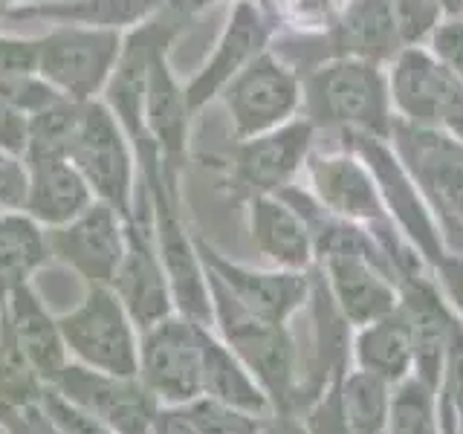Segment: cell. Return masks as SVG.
Wrapping results in <instances>:
<instances>
[{"label": "cell", "instance_id": "1", "mask_svg": "<svg viewBox=\"0 0 463 434\" xmlns=\"http://www.w3.org/2000/svg\"><path fill=\"white\" fill-rule=\"evenodd\" d=\"M206 275L212 293V322L221 327V339L267 391L272 409L289 414L298 394V354L293 336L284 325H272L252 316L209 269Z\"/></svg>", "mask_w": 463, "mask_h": 434}, {"label": "cell", "instance_id": "2", "mask_svg": "<svg viewBox=\"0 0 463 434\" xmlns=\"http://www.w3.org/2000/svg\"><path fill=\"white\" fill-rule=\"evenodd\" d=\"M70 362L116 376H137L139 327L110 287H87L72 310L58 316Z\"/></svg>", "mask_w": 463, "mask_h": 434}, {"label": "cell", "instance_id": "3", "mask_svg": "<svg viewBox=\"0 0 463 434\" xmlns=\"http://www.w3.org/2000/svg\"><path fill=\"white\" fill-rule=\"evenodd\" d=\"M203 325L180 313L139 330L137 376L159 405H185L203 394Z\"/></svg>", "mask_w": 463, "mask_h": 434}, {"label": "cell", "instance_id": "4", "mask_svg": "<svg viewBox=\"0 0 463 434\" xmlns=\"http://www.w3.org/2000/svg\"><path fill=\"white\" fill-rule=\"evenodd\" d=\"M70 405L105 426L110 434H151L159 402L139 382V376H116L67 362L50 385Z\"/></svg>", "mask_w": 463, "mask_h": 434}, {"label": "cell", "instance_id": "5", "mask_svg": "<svg viewBox=\"0 0 463 434\" xmlns=\"http://www.w3.org/2000/svg\"><path fill=\"white\" fill-rule=\"evenodd\" d=\"M391 96L411 122L463 145V81L423 50H405L391 76Z\"/></svg>", "mask_w": 463, "mask_h": 434}, {"label": "cell", "instance_id": "6", "mask_svg": "<svg viewBox=\"0 0 463 434\" xmlns=\"http://www.w3.org/2000/svg\"><path fill=\"white\" fill-rule=\"evenodd\" d=\"M310 101L330 122L365 134H385L388 127V87L373 61L342 58L322 67L310 79Z\"/></svg>", "mask_w": 463, "mask_h": 434}, {"label": "cell", "instance_id": "7", "mask_svg": "<svg viewBox=\"0 0 463 434\" xmlns=\"http://www.w3.org/2000/svg\"><path fill=\"white\" fill-rule=\"evenodd\" d=\"M50 255L67 264L87 287H110L128 246V226L108 203L87 206L76 221L47 231Z\"/></svg>", "mask_w": 463, "mask_h": 434}, {"label": "cell", "instance_id": "8", "mask_svg": "<svg viewBox=\"0 0 463 434\" xmlns=\"http://www.w3.org/2000/svg\"><path fill=\"white\" fill-rule=\"evenodd\" d=\"M110 289L125 304L128 316L134 318L139 330L156 325L174 310L168 275L163 269V260L156 252V241L151 226H128V246L119 272L110 284Z\"/></svg>", "mask_w": 463, "mask_h": 434}, {"label": "cell", "instance_id": "9", "mask_svg": "<svg viewBox=\"0 0 463 434\" xmlns=\"http://www.w3.org/2000/svg\"><path fill=\"white\" fill-rule=\"evenodd\" d=\"M206 269L235 296L252 316L272 325H284L293 316L304 298H307V278L296 272H252L238 264H229L217 252L197 246Z\"/></svg>", "mask_w": 463, "mask_h": 434}, {"label": "cell", "instance_id": "10", "mask_svg": "<svg viewBox=\"0 0 463 434\" xmlns=\"http://www.w3.org/2000/svg\"><path fill=\"white\" fill-rule=\"evenodd\" d=\"M0 316H4L12 339L29 362V368L35 371L43 385H52L70 362L61 327H58V316L43 307V301L29 284L14 289L9 301L0 307Z\"/></svg>", "mask_w": 463, "mask_h": 434}, {"label": "cell", "instance_id": "11", "mask_svg": "<svg viewBox=\"0 0 463 434\" xmlns=\"http://www.w3.org/2000/svg\"><path fill=\"white\" fill-rule=\"evenodd\" d=\"M325 258L333 301L342 310L345 322L371 325L376 318L394 313V287L385 278L391 267L383 258L365 252H330Z\"/></svg>", "mask_w": 463, "mask_h": 434}, {"label": "cell", "instance_id": "12", "mask_svg": "<svg viewBox=\"0 0 463 434\" xmlns=\"http://www.w3.org/2000/svg\"><path fill=\"white\" fill-rule=\"evenodd\" d=\"M296 105V76L272 58H260L250 70H243L229 93V108L241 134H260V130L284 122Z\"/></svg>", "mask_w": 463, "mask_h": 434}, {"label": "cell", "instance_id": "13", "mask_svg": "<svg viewBox=\"0 0 463 434\" xmlns=\"http://www.w3.org/2000/svg\"><path fill=\"white\" fill-rule=\"evenodd\" d=\"M76 165L87 185L113 206L119 214H128V163L122 142L116 137L113 122L101 110H90L79 122L76 139L70 145Z\"/></svg>", "mask_w": 463, "mask_h": 434}, {"label": "cell", "instance_id": "14", "mask_svg": "<svg viewBox=\"0 0 463 434\" xmlns=\"http://www.w3.org/2000/svg\"><path fill=\"white\" fill-rule=\"evenodd\" d=\"M402 313L409 318L411 342H414V365L417 376L426 385L438 388L440 368L449 351V333H452V318L440 304L438 293L420 275L402 278Z\"/></svg>", "mask_w": 463, "mask_h": 434}, {"label": "cell", "instance_id": "15", "mask_svg": "<svg viewBox=\"0 0 463 434\" xmlns=\"http://www.w3.org/2000/svg\"><path fill=\"white\" fill-rule=\"evenodd\" d=\"M93 206L90 185L76 168H70L61 159H35L33 180L26 188V212L35 223L64 226Z\"/></svg>", "mask_w": 463, "mask_h": 434}, {"label": "cell", "instance_id": "16", "mask_svg": "<svg viewBox=\"0 0 463 434\" xmlns=\"http://www.w3.org/2000/svg\"><path fill=\"white\" fill-rule=\"evenodd\" d=\"M203 394L212 400H221L226 405H235L258 417L272 414V402L267 391L258 385L250 368L232 354V347L217 339L209 327H203Z\"/></svg>", "mask_w": 463, "mask_h": 434}, {"label": "cell", "instance_id": "17", "mask_svg": "<svg viewBox=\"0 0 463 434\" xmlns=\"http://www.w3.org/2000/svg\"><path fill=\"white\" fill-rule=\"evenodd\" d=\"M313 185L330 212L351 221H380L383 203L371 174L354 156H322L313 163Z\"/></svg>", "mask_w": 463, "mask_h": 434}, {"label": "cell", "instance_id": "18", "mask_svg": "<svg viewBox=\"0 0 463 434\" xmlns=\"http://www.w3.org/2000/svg\"><path fill=\"white\" fill-rule=\"evenodd\" d=\"M252 241L272 264L284 269H304L313 258V231L301 212L275 197L252 203Z\"/></svg>", "mask_w": 463, "mask_h": 434}, {"label": "cell", "instance_id": "19", "mask_svg": "<svg viewBox=\"0 0 463 434\" xmlns=\"http://www.w3.org/2000/svg\"><path fill=\"white\" fill-rule=\"evenodd\" d=\"M310 145V125H287L279 134L260 137L241 151V177L246 185L267 188L284 185L301 165L304 151Z\"/></svg>", "mask_w": 463, "mask_h": 434}, {"label": "cell", "instance_id": "20", "mask_svg": "<svg viewBox=\"0 0 463 434\" xmlns=\"http://www.w3.org/2000/svg\"><path fill=\"white\" fill-rule=\"evenodd\" d=\"M113 38L67 33L43 43V72L76 93L90 90L113 58Z\"/></svg>", "mask_w": 463, "mask_h": 434}, {"label": "cell", "instance_id": "21", "mask_svg": "<svg viewBox=\"0 0 463 434\" xmlns=\"http://www.w3.org/2000/svg\"><path fill=\"white\" fill-rule=\"evenodd\" d=\"M50 258L47 231L29 214H0V307Z\"/></svg>", "mask_w": 463, "mask_h": 434}, {"label": "cell", "instance_id": "22", "mask_svg": "<svg viewBox=\"0 0 463 434\" xmlns=\"http://www.w3.org/2000/svg\"><path fill=\"white\" fill-rule=\"evenodd\" d=\"M402 41L394 0H356V4L345 12L339 24V43L347 50L351 58L362 61H383L391 58Z\"/></svg>", "mask_w": 463, "mask_h": 434}, {"label": "cell", "instance_id": "23", "mask_svg": "<svg viewBox=\"0 0 463 434\" xmlns=\"http://www.w3.org/2000/svg\"><path fill=\"white\" fill-rule=\"evenodd\" d=\"M356 359L362 371L385 382H400L414 365V342L405 313L394 310L362 330L356 339Z\"/></svg>", "mask_w": 463, "mask_h": 434}, {"label": "cell", "instance_id": "24", "mask_svg": "<svg viewBox=\"0 0 463 434\" xmlns=\"http://www.w3.org/2000/svg\"><path fill=\"white\" fill-rule=\"evenodd\" d=\"M260 43H264V24H260V18L250 4H241L235 9V18H232L221 47H217L212 58V64L192 84V90H188V101H192V105L206 101L229 76H238L241 67L258 52Z\"/></svg>", "mask_w": 463, "mask_h": 434}, {"label": "cell", "instance_id": "25", "mask_svg": "<svg viewBox=\"0 0 463 434\" xmlns=\"http://www.w3.org/2000/svg\"><path fill=\"white\" fill-rule=\"evenodd\" d=\"M342 414L351 434H385L388 429V382L368 371L354 373L342 388Z\"/></svg>", "mask_w": 463, "mask_h": 434}, {"label": "cell", "instance_id": "26", "mask_svg": "<svg viewBox=\"0 0 463 434\" xmlns=\"http://www.w3.org/2000/svg\"><path fill=\"white\" fill-rule=\"evenodd\" d=\"M414 148H420V177L438 197L440 209L463 221V163L449 154L438 137H420Z\"/></svg>", "mask_w": 463, "mask_h": 434}, {"label": "cell", "instance_id": "27", "mask_svg": "<svg viewBox=\"0 0 463 434\" xmlns=\"http://www.w3.org/2000/svg\"><path fill=\"white\" fill-rule=\"evenodd\" d=\"M388 434H438L434 420V388L423 380L405 382L388 409Z\"/></svg>", "mask_w": 463, "mask_h": 434}, {"label": "cell", "instance_id": "28", "mask_svg": "<svg viewBox=\"0 0 463 434\" xmlns=\"http://www.w3.org/2000/svg\"><path fill=\"white\" fill-rule=\"evenodd\" d=\"M183 409L188 411L200 434H264L267 426V417L250 414L243 409H235V405L212 400L206 394L185 402Z\"/></svg>", "mask_w": 463, "mask_h": 434}, {"label": "cell", "instance_id": "29", "mask_svg": "<svg viewBox=\"0 0 463 434\" xmlns=\"http://www.w3.org/2000/svg\"><path fill=\"white\" fill-rule=\"evenodd\" d=\"M151 81H148V93H151V122L159 130V137L168 142V148H177L180 137H183V101L177 87L171 84L165 76V67L154 61L151 64Z\"/></svg>", "mask_w": 463, "mask_h": 434}, {"label": "cell", "instance_id": "30", "mask_svg": "<svg viewBox=\"0 0 463 434\" xmlns=\"http://www.w3.org/2000/svg\"><path fill=\"white\" fill-rule=\"evenodd\" d=\"M79 119L67 110H47L33 125V154L35 159H55L61 151H70L76 139Z\"/></svg>", "mask_w": 463, "mask_h": 434}, {"label": "cell", "instance_id": "31", "mask_svg": "<svg viewBox=\"0 0 463 434\" xmlns=\"http://www.w3.org/2000/svg\"><path fill=\"white\" fill-rule=\"evenodd\" d=\"M446 409L458 414V426L463 434V327L452 322L446 351Z\"/></svg>", "mask_w": 463, "mask_h": 434}, {"label": "cell", "instance_id": "32", "mask_svg": "<svg viewBox=\"0 0 463 434\" xmlns=\"http://www.w3.org/2000/svg\"><path fill=\"white\" fill-rule=\"evenodd\" d=\"M431 50L434 58L463 81V21H446L434 26Z\"/></svg>", "mask_w": 463, "mask_h": 434}, {"label": "cell", "instance_id": "33", "mask_svg": "<svg viewBox=\"0 0 463 434\" xmlns=\"http://www.w3.org/2000/svg\"><path fill=\"white\" fill-rule=\"evenodd\" d=\"M342 0H272V6L279 9L287 21H293L296 26H330L333 14H336Z\"/></svg>", "mask_w": 463, "mask_h": 434}, {"label": "cell", "instance_id": "34", "mask_svg": "<svg viewBox=\"0 0 463 434\" xmlns=\"http://www.w3.org/2000/svg\"><path fill=\"white\" fill-rule=\"evenodd\" d=\"M151 434H200L183 405H159Z\"/></svg>", "mask_w": 463, "mask_h": 434}, {"label": "cell", "instance_id": "35", "mask_svg": "<svg viewBox=\"0 0 463 434\" xmlns=\"http://www.w3.org/2000/svg\"><path fill=\"white\" fill-rule=\"evenodd\" d=\"M438 267L443 272V284L449 289V296L458 304V310L463 313V258H438Z\"/></svg>", "mask_w": 463, "mask_h": 434}, {"label": "cell", "instance_id": "36", "mask_svg": "<svg viewBox=\"0 0 463 434\" xmlns=\"http://www.w3.org/2000/svg\"><path fill=\"white\" fill-rule=\"evenodd\" d=\"M21 137H24V130H21L18 116H14V113L4 105V99H0V142L9 145V148H18V145H21Z\"/></svg>", "mask_w": 463, "mask_h": 434}, {"label": "cell", "instance_id": "37", "mask_svg": "<svg viewBox=\"0 0 463 434\" xmlns=\"http://www.w3.org/2000/svg\"><path fill=\"white\" fill-rule=\"evenodd\" d=\"M264 434H304V431L289 414H275V417H267Z\"/></svg>", "mask_w": 463, "mask_h": 434}]
</instances>
